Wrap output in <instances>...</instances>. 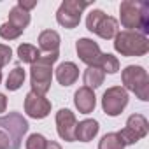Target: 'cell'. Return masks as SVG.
Instances as JSON below:
<instances>
[{"label": "cell", "instance_id": "cell-1", "mask_svg": "<svg viewBox=\"0 0 149 149\" xmlns=\"http://www.w3.org/2000/svg\"><path fill=\"white\" fill-rule=\"evenodd\" d=\"M119 21L130 32L149 33V4L137 0H125L119 6Z\"/></svg>", "mask_w": 149, "mask_h": 149}, {"label": "cell", "instance_id": "cell-2", "mask_svg": "<svg viewBox=\"0 0 149 149\" xmlns=\"http://www.w3.org/2000/svg\"><path fill=\"white\" fill-rule=\"evenodd\" d=\"M60 53H46L40 54V58L32 63L30 67V86L32 91L37 95H46L51 88L53 81V65L58 61Z\"/></svg>", "mask_w": 149, "mask_h": 149}, {"label": "cell", "instance_id": "cell-3", "mask_svg": "<svg viewBox=\"0 0 149 149\" xmlns=\"http://www.w3.org/2000/svg\"><path fill=\"white\" fill-rule=\"evenodd\" d=\"M123 88L126 91L135 93L142 102L149 100V76L147 70L140 65H128L121 72Z\"/></svg>", "mask_w": 149, "mask_h": 149}, {"label": "cell", "instance_id": "cell-4", "mask_svg": "<svg viewBox=\"0 0 149 149\" xmlns=\"http://www.w3.org/2000/svg\"><path fill=\"white\" fill-rule=\"evenodd\" d=\"M114 49L121 56H144L149 51V40L139 32L123 30L114 37Z\"/></svg>", "mask_w": 149, "mask_h": 149}, {"label": "cell", "instance_id": "cell-5", "mask_svg": "<svg viewBox=\"0 0 149 149\" xmlns=\"http://www.w3.org/2000/svg\"><path fill=\"white\" fill-rule=\"evenodd\" d=\"M86 26L90 32L97 33L98 37L109 40V39H114L119 32V23L116 18L112 16H107L104 11L100 9H93L88 18H86Z\"/></svg>", "mask_w": 149, "mask_h": 149}, {"label": "cell", "instance_id": "cell-6", "mask_svg": "<svg viewBox=\"0 0 149 149\" xmlns=\"http://www.w3.org/2000/svg\"><path fill=\"white\" fill-rule=\"evenodd\" d=\"M0 130H4L13 144V149L21 147V140L28 132V121L19 112H9L6 116H0Z\"/></svg>", "mask_w": 149, "mask_h": 149}, {"label": "cell", "instance_id": "cell-7", "mask_svg": "<svg viewBox=\"0 0 149 149\" xmlns=\"http://www.w3.org/2000/svg\"><path fill=\"white\" fill-rule=\"evenodd\" d=\"M90 7V2H81V0H65L56 11V21L63 28H76L81 23V14L83 11Z\"/></svg>", "mask_w": 149, "mask_h": 149}, {"label": "cell", "instance_id": "cell-8", "mask_svg": "<svg viewBox=\"0 0 149 149\" xmlns=\"http://www.w3.org/2000/svg\"><path fill=\"white\" fill-rule=\"evenodd\" d=\"M126 105H128V91L123 86H112L105 90L102 97V109L107 116L111 118L119 116Z\"/></svg>", "mask_w": 149, "mask_h": 149}, {"label": "cell", "instance_id": "cell-9", "mask_svg": "<svg viewBox=\"0 0 149 149\" xmlns=\"http://www.w3.org/2000/svg\"><path fill=\"white\" fill-rule=\"evenodd\" d=\"M76 126H77V119L72 111L60 109L56 112V132L60 139H63L65 142H74L76 140Z\"/></svg>", "mask_w": 149, "mask_h": 149}, {"label": "cell", "instance_id": "cell-10", "mask_svg": "<svg viewBox=\"0 0 149 149\" xmlns=\"http://www.w3.org/2000/svg\"><path fill=\"white\" fill-rule=\"evenodd\" d=\"M25 112L33 119H44L51 112V102L42 95L28 91L25 97Z\"/></svg>", "mask_w": 149, "mask_h": 149}, {"label": "cell", "instance_id": "cell-11", "mask_svg": "<svg viewBox=\"0 0 149 149\" xmlns=\"http://www.w3.org/2000/svg\"><path fill=\"white\" fill-rule=\"evenodd\" d=\"M76 51H77V56L83 63H86L88 67H93V65L98 67L100 58H102V51H100V46L93 39H88V37L77 39Z\"/></svg>", "mask_w": 149, "mask_h": 149}, {"label": "cell", "instance_id": "cell-12", "mask_svg": "<svg viewBox=\"0 0 149 149\" xmlns=\"http://www.w3.org/2000/svg\"><path fill=\"white\" fill-rule=\"evenodd\" d=\"M74 105L76 109L81 112V114H90L95 111V105H97V97H95V91L86 88V86H81L76 95H74Z\"/></svg>", "mask_w": 149, "mask_h": 149}, {"label": "cell", "instance_id": "cell-13", "mask_svg": "<svg viewBox=\"0 0 149 149\" xmlns=\"http://www.w3.org/2000/svg\"><path fill=\"white\" fill-rule=\"evenodd\" d=\"M79 77V68L72 61H63L56 68V79L61 86H72Z\"/></svg>", "mask_w": 149, "mask_h": 149}, {"label": "cell", "instance_id": "cell-14", "mask_svg": "<svg viewBox=\"0 0 149 149\" xmlns=\"http://www.w3.org/2000/svg\"><path fill=\"white\" fill-rule=\"evenodd\" d=\"M98 130H100V126H98L97 119H83L76 126V140L90 142V140H93L97 137Z\"/></svg>", "mask_w": 149, "mask_h": 149}, {"label": "cell", "instance_id": "cell-15", "mask_svg": "<svg viewBox=\"0 0 149 149\" xmlns=\"http://www.w3.org/2000/svg\"><path fill=\"white\" fill-rule=\"evenodd\" d=\"M60 33L54 32V30H44L40 32L39 35V51H44V53H58V47H60Z\"/></svg>", "mask_w": 149, "mask_h": 149}, {"label": "cell", "instance_id": "cell-16", "mask_svg": "<svg viewBox=\"0 0 149 149\" xmlns=\"http://www.w3.org/2000/svg\"><path fill=\"white\" fill-rule=\"evenodd\" d=\"M104 79H105V74L100 67L93 65V67H88L84 70V76H83V81H84V86L90 88V90H95V88H100L104 84Z\"/></svg>", "mask_w": 149, "mask_h": 149}, {"label": "cell", "instance_id": "cell-17", "mask_svg": "<svg viewBox=\"0 0 149 149\" xmlns=\"http://www.w3.org/2000/svg\"><path fill=\"white\" fill-rule=\"evenodd\" d=\"M126 128H130L139 139H144L149 132V123L142 114H132L126 119Z\"/></svg>", "mask_w": 149, "mask_h": 149}, {"label": "cell", "instance_id": "cell-18", "mask_svg": "<svg viewBox=\"0 0 149 149\" xmlns=\"http://www.w3.org/2000/svg\"><path fill=\"white\" fill-rule=\"evenodd\" d=\"M7 23H11L13 26H16V28H19V30H23L25 32V28L30 25V13H26L25 9H21L18 4L9 11V21Z\"/></svg>", "mask_w": 149, "mask_h": 149}, {"label": "cell", "instance_id": "cell-19", "mask_svg": "<svg viewBox=\"0 0 149 149\" xmlns=\"http://www.w3.org/2000/svg\"><path fill=\"white\" fill-rule=\"evenodd\" d=\"M25 77H26L25 70H23L21 67H14V68L9 72L7 79H6V88H7L9 91L19 90V88L23 86V83H25Z\"/></svg>", "mask_w": 149, "mask_h": 149}, {"label": "cell", "instance_id": "cell-20", "mask_svg": "<svg viewBox=\"0 0 149 149\" xmlns=\"http://www.w3.org/2000/svg\"><path fill=\"white\" fill-rule=\"evenodd\" d=\"M40 51L35 47V46H32V44H19L18 46V58L23 61V63H35L39 58H40Z\"/></svg>", "mask_w": 149, "mask_h": 149}, {"label": "cell", "instance_id": "cell-21", "mask_svg": "<svg viewBox=\"0 0 149 149\" xmlns=\"http://www.w3.org/2000/svg\"><path fill=\"white\" fill-rule=\"evenodd\" d=\"M98 67L104 70V74H116L119 70V60L111 53H102Z\"/></svg>", "mask_w": 149, "mask_h": 149}, {"label": "cell", "instance_id": "cell-22", "mask_svg": "<svg viewBox=\"0 0 149 149\" xmlns=\"http://www.w3.org/2000/svg\"><path fill=\"white\" fill-rule=\"evenodd\" d=\"M98 149H125L123 142L119 140L118 133H105L102 137V140L98 142Z\"/></svg>", "mask_w": 149, "mask_h": 149}, {"label": "cell", "instance_id": "cell-23", "mask_svg": "<svg viewBox=\"0 0 149 149\" xmlns=\"http://www.w3.org/2000/svg\"><path fill=\"white\" fill-rule=\"evenodd\" d=\"M21 33H23V30H19V28L13 26V25H11V23H7V21L0 25V37L6 39V40H14V39H18Z\"/></svg>", "mask_w": 149, "mask_h": 149}, {"label": "cell", "instance_id": "cell-24", "mask_svg": "<svg viewBox=\"0 0 149 149\" xmlns=\"http://www.w3.org/2000/svg\"><path fill=\"white\" fill-rule=\"evenodd\" d=\"M47 139L42 133H32L26 139V149H46Z\"/></svg>", "mask_w": 149, "mask_h": 149}, {"label": "cell", "instance_id": "cell-25", "mask_svg": "<svg viewBox=\"0 0 149 149\" xmlns=\"http://www.w3.org/2000/svg\"><path fill=\"white\" fill-rule=\"evenodd\" d=\"M116 133H118L119 140L123 142V146H132V144H137V142L140 140V139H139V137L130 130V128H126V126H125L121 132H116Z\"/></svg>", "mask_w": 149, "mask_h": 149}, {"label": "cell", "instance_id": "cell-26", "mask_svg": "<svg viewBox=\"0 0 149 149\" xmlns=\"http://www.w3.org/2000/svg\"><path fill=\"white\" fill-rule=\"evenodd\" d=\"M13 60V49L6 44H0V68L6 67Z\"/></svg>", "mask_w": 149, "mask_h": 149}, {"label": "cell", "instance_id": "cell-27", "mask_svg": "<svg viewBox=\"0 0 149 149\" xmlns=\"http://www.w3.org/2000/svg\"><path fill=\"white\" fill-rule=\"evenodd\" d=\"M0 149H13L11 139H9V135L4 130H0Z\"/></svg>", "mask_w": 149, "mask_h": 149}, {"label": "cell", "instance_id": "cell-28", "mask_svg": "<svg viewBox=\"0 0 149 149\" xmlns=\"http://www.w3.org/2000/svg\"><path fill=\"white\" fill-rule=\"evenodd\" d=\"M18 6L21 7V9H25L26 13H30L35 6H37V0H19L18 2Z\"/></svg>", "mask_w": 149, "mask_h": 149}, {"label": "cell", "instance_id": "cell-29", "mask_svg": "<svg viewBox=\"0 0 149 149\" xmlns=\"http://www.w3.org/2000/svg\"><path fill=\"white\" fill-rule=\"evenodd\" d=\"M6 109H7V97L4 93H0V114L6 112Z\"/></svg>", "mask_w": 149, "mask_h": 149}, {"label": "cell", "instance_id": "cell-30", "mask_svg": "<svg viewBox=\"0 0 149 149\" xmlns=\"http://www.w3.org/2000/svg\"><path fill=\"white\" fill-rule=\"evenodd\" d=\"M46 149H61V146H60L58 142H54V140H47Z\"/></svg>", "mask_w": 149, "mask_h": 149}, {"label": "cell", "instance_id": "cell-31", "mask_svg": "<svg viewBox=\"0 0 149 149\" xmlns=\"http://www.w3.org/2000/svg\"><path fill=\"white\" fill-rule=\"evenodd\" d=\"M0 83H2V70H0Z\"/></svg>", "mask_w": 149, "mask_h": 149}]
</instances>
